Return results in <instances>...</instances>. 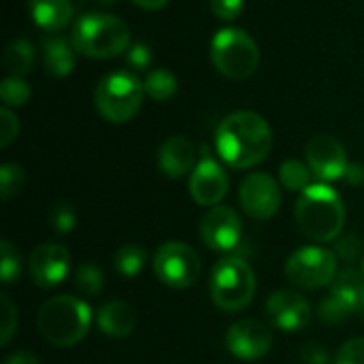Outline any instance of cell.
Here are the masks:
<instances>
[{"label":"cell","instance_id":"cell-34","mask_svg":"<svg viewBox=\"0 0 364 364\" xmlns=\"http://www.w3.org/2000/svg\"><path fill=\"white\" fill-rule=\"evenodd\" d=\"M209 9L222 21H235L243 11V0H209Z\"/></svg>","mask_w":364,"mask_h":364},{"label":"cell","instance_id":"cell-14","mask_svg":"<svg viewBox=\"0 0 364 364\" xmlns=\"http://www.w3.org/2000/svg\"><path fill=\"white\" fill-rule=\"evenodd\" d=\"M226 192H228L226 171L215 158L203 154V158L198 160V164L190 175V196L194 198V203L203 207H218L226 196Z\"/></svg>","mask_w":364,"mask_h":364},{"label":"cell","instance_id":"cell-38","mask_svg":"<svg viewBox=\"0 0 364 364\" xmlns=\"http://www.w3.org/2000/svg\"><path fill=\"white\" fill-rule=\"evenodd\" d=\"M128 62H130V66H134V68H145V66L151 62V51H149V47L143 45V43L132 45V47L128 49Z\"/></svg>","mask_w":364,"mask_h":364},{"label":"cell","instance_id":"cell-42","mask_svg":"<svg viewBox=\"0 0 364 364\" xmlns=\"http://www.w3.org/2000/svg\"><path fill=\"white\" fill-rule=\"evenodd\" d=\"M358 311H360V316L364 318V299H363V303H360V307H358Z\"/></svg>","mask_w":364,"mask_h":364},{"label":"cell","instance_id":"cell-31","mask_svg":"<svg viewBox=\"0 0 364 364\" xmlns=\"http://www.w3.org/2000/svg\"><path fill=\"white\" fill-rule=\"evenodd\" d=\"M49 222H51V226H53V230H55V232H60V235H68V232L75 228V224H77V215H75V211H73V207H70V205L60 203V205H55V207L51 209V213H49Z\"/></svg>","mask_w":364,"mask_h":364},{"label":"cell","instance_id":"cell-29","mask_svg":"<svg viewBox=\"0 0 364 364\" xmlns=\"http://www.w3.org/2000/svg\"><path fill=\"white\" fill-rule=\"evenodd\" d=\"M26 181V173L19 164L6 162L0 166V194L2 200H11L15 194H19L21 186Z\"/></svg>","mask_w":364,"mask_h":364},{"label":"cell","instance_id":"cell-9","mask_svg":"<svg viewBox=\"0 0 364 364\" xmlns=\"http://www.w3.org/2000/svg\"><path fill=\"white\" fill-rule=\"evenodd\" d=\"M154 273L164 286L183 290L198 282L200 258L190 245L181 241H168L160 245L154 256Z\"/></svg>","mask_w":364,"mask_h":364},{"label":"cell","instance_id":"cell-30","mask_svg":"<svg viewBox=\"0 0 364 364\" xmlns=\"http://www.w3.org/2000/svg\"><path fill=\"white\" fill-rule=\"evenodd\" d=\"M0 250H2V262H0V279L4 286L13 284L19 275V269H21V256L19 252L9 243V241H2L0 243Z\"/></svg>","mask_w":364,"mask_h":364},{"label":"cell","instance_id":"cell-24","mask_svg":"<svg viewBox=\"0 0 364 364\" xmlns=\"http://www.w3.org/2000/svg\"><path fill=\"white\" fill-rule=\"evenodd\" d=\"M143 85H145V96H149L151 100H158V102H164L177 94V77L164 68L151 70L147 75V79L143 81Z\"/></svg>","mask_w":364,"mask_h":364},{"label":"cell","instance_id":"cell-41","mask_svg":"<svg viewBox=\"0 0 364 364\" xmlns=\"http://www.w3.org/2000/svg\"><path fill=\"white\" fill-rule=\"evenodd\" d=\"M130 2L145 9V11H160L168 4V0H130Z\"/></svg>","mask_w":364,"mask_h":364},{"label":"cell","instance_id":"cell-1","mask_svg":"<svg viewBox=\"0 0 364 364\" xmlns=\"http://www.w3.org/2000/svg\"><path fill=\"white\" fill-rule=\"evenodd\" d=\"M273 147L269 122L254 111L230 113L215 132L218 156L232 168H250L260 164Z\"/></svg>","mask_w":364,"mask_h":364},{"label":"cell","instance_id":"cell-20","mask_svg":"<svg viewBox=\"0 0 364 364\" xmlns=\"http://www.w3.org/2000/svg\"><path fill=\"white\" fill-rule=\"evenodd\" d=\"M75 47L73 43L51 36L43 43V60H45V70L55 77H68L75 70Z\"/></svg>","mask_w":364,"mask_h":364},{"label":"cell","instance_id":"cell-12","mask_svg":"<svg viewBox=\"0 0 364 364\" xmlns=\"http://www.w3.org/2000/svg\"><path fill=\"white\" fill-rule=\"evenodd\" d=\"M226 348L239 360H260L271 352L273 335L269 326L258 320H239L226 333Z\"/></svg>","mask_w":364,"mask_h":364},{"label":"cell","instance_id":"cell-23","mask_svg":"<svg viewBox=\"0 0 364 364\" xmlns=\"http://www.w3.org/2000/svg\"><path fill=\"white\" fill-rule=\"evenodd\" d=\"M145 262H147L145 250H143L141 245H134V243L122 245V247L115 252V256H113V267H115V271H117L122 277H128V279H130V277H136V275L143 271Z\"/></svg>","mask_w":364,"mask_h":364},{"label":"cell","instance_id":"cell-16","mask_svg":"<svg viewBox=\"0 0 364 364\" xmlns=\"http://www.w3.org/2000/svg\"><path fill=\"white\" fill-rule=\"evenodd\" d=\"M200 239L213 252H230L241 241V220L235 209L218 205L200 222Z\"/></svg>","mask_w":364,"mask_h":364},{"label":"cell","instance_id":"cell-22","mask_svg":"<svg viewBox=\"0 0 364 364\" xmlns=\"http://www.w3.org/2000/svg\"><path fill=\"white\" fill-rule=\"evenodd\" d=\"M34 64V49L26 38H15L9 43L4 51V68L11 77H23L32 70Z\"/></svg>","mask_w":364,"mask_h":364},{"label":"cell","instance_id":"cell-43","mask_svg":"<svg viewBox=\"0 0 364 364\" xmlns=\"http://www.w3.org/2000/svg\"><path fill=\"white\" fill-rule=\"evenodd\" d=\"M363 275H364V260H363Z\"/></svg>","mask_w":364,"mask_h":364},{"label":"cell","instance_id":"cell-35","mask_svg":"<svg viewBox=\"0 0 364 364\" xmlns=\"http://www.w3.org/2000/svg\"><path fill=\"white\" fill-rule=\"evenodd\" d=\"M333 364H364V337L348 341Z\"/></svg>","mask_w":364,"mask_h":364},{"label":"cell","instance_id":"cell-4","mask_svg":"<svg viewBox=\"0 0 364 364\" xmlns=\"http://www.w3.org/2000/svg\"><path fill=\"white\" fill-rule=\"evenodd\" d=\"M92 309L85 301L68 294L49 299L36 318L38 333L43 339L55 348L77 346L90 331Z\"/></svg>","mask_w":364,"mask_h":364},{"label":"cell","instance_id":"cell-19","mask_svg":"<svg viewBox=\"0 0 364 364\" xmlns=\"http://www.w3.org/2000/svg\"><path fill=\"white\" fill-rule=\"evenodd\" d=\"M32 21L45 32H60L73 19L70 0H28Z\"/></svg>","mask_w":364,"mask_h":364},{"label":"cell","instance_id":"cell-8","mask_svg":"<svg viewBox=\"0 0 364 364\" xmlns=\"http://www.w3.org/2000/svg\"><path fill=\"white\" fill-rule=\"evenodd\" d=\"M286 277L290 284L305 288V290H318L326 284H333L337 277V254H333L326 247L307 245L296 250L286 260Z\"/></svg>","mask_w":364,"mask_h":364},{"label":"cell","instance_id":"cell-18","mask_svg":"<svg viewBox=\"0 0 364 364\" xmlns=\"http://www.w3.org/2000/svg\"><path fill=\"white\" fill-rule=\"evenodd\" d=\"M96 326L102 335L122 339L128 337L136 326V311L124 301H109L96 314Z\"/></svg>","mask_w":364,"mask_h":364},{"label":"cell","instance_id":"cell-13","mask_svg":"<svg viewBox=\"0 0 364 364\" xmlns=\"http://www.w3.org/2000/svg\"><path fill=\"white\" fill-rule=\"evenodd\" d=\"M267 318L282 333H301L311 322V307L305 296L292 290H277L267 299Z\"/></svg>","mask_w":364,"mask_h":364},{"label":"cell","instance_id":"cell-32","mask_svg":"<svg viewBox=\"0 0 364 364\" xmlns=\"http://www.w3.org/2000/svg\"><path fill=\"white\" fill-rule=\"evenodd\" d=\"M0 303H2V328H0V343L2 346H9L11 337L15 335V328H17V311H15V305L11 303V299L6 294L0 296Z\"/></svg>","mask_w":364,"mask_h":364},{"label":"cell","instance_id":"cell-21","mask_svg":"<svg viewBox=\"0 0 364 364\" xmlns=\"http://www.w3.org/2000/svg\"><path fill=\"white\" fill-rule=\"evenodd\" d=\"M331 292H333L335 296H339V299L356 314L364 299L363 271L358 273V271H354V269H343L341 273H337Z\"/></svg>","mask_w":364,"mask_h":364},{"label":"cell","instance_id":"cell-26","mask_svg":"<svg viewBox=\"0 0 364 364\" xmlns=\"http://www.w3.org/2000/svg\"><path fill=\"white\" fill-rule=\"evenodd\" d=\"M30 85L23 81V77H6L0 83V98L4 102V107L13 109V107H23L30 100Z\"/></svg>","mask_w":364,"mask_h":364},{"label":"cell","instance_id":"cell-25","mask_svg":"<svg viewBox=\"0 0 364 364\" xmlns=\"http://www.w3.org/2000/svg\"><path fill=\"white\" fill-rule=\"evenodd\" d=\"M311 168L301 160H286L279 166V181L290 192H305L311 186Z\"/></svg>","mask_w":364,"mask_h":364},{"label":"cell","instance_id":"cell-15","mask_svg":"<svg viewBox=\"0 0 364 364\" xmlns=\"http://www.w3.org/2000/svg\"><path fill=\"white\" fill-rule=\"evenodd\" d=\"M70 269V254L60 243L38 245L28 260V273L38 288H55L62 284Z\"/></svg>","mask_w":364,"mask_h":364},{"label":"cell","instance_id":"cell-39","mask_svg":"<svg viewBox=\"0 0 364 364\" xmlns=\"http://www.w3.org/2000/svg\"><path fill=\"white\" fill-rule=\"evenodd\" d=\"M343 179L350 183V186H363L364 183V166L363 164H350Z\"/></svg>","mask_w":364,"mask_h":364},{"label":"cell","instance_id":"cell-3","mask_svg":"<svg viewBox=\"0 0 364 364\" xmlns=\"http://www.w3.org/2000/svg\"><path fill=\"white\" fill-rule=\"evenodd\" d=\"M70 43L81 55L111 60L130 49V28L111 13H85L73 23Z\"/></svg>","mask_w":364,"mask_h":364},{"label":"cell","instance_id":"cell-27","mask_svg":"<svg viewBox=\"0 0 364 364\" xmlns=\"http://www.w3.org/2000/svg\"><path fill=\"white\" fill-rule=\"evenodd\" d=\"M75 286L83 296H96L105 288V275L96 264L83 262L75 273Z\"/></svg>","mask_w":364,"mask_h":364},{"label":"cell","instance_id":"cell-11","mask_svg":"<svg viewBox=\"0 0 364 364\" xmlns=\"http://www.w3.org/2000/svg\"><path fill=\"white\" fill-rule=\"evenodd\" d=\"M305 158L311 173L322 181L343 179L350 166L343 143L331 134H316L314 139H309L305 147Z\"/></svg>","mask_w":364,"mask_h":364},{"label":"cell","instance_id":"cell-33","mask_svg":"<svg viewBox=\"0 0 364 364\" xmlns=\"http://www.w3.org/2000/svg\"><path fill=\"white\" fill-rule=\"evenodd\" d=\"M17 132H19V122L15 113L9 107H2L0 109V147L6 149L17 139Z\"/></svg>","mask_w":364,"mask_h":364},{"label":"cell","instance_id":"cell-28","mask_svg":"<svg viewBox=\"0 0 364 364\" xmlns=\"http://www.w3.org/2000/svg\"><path fill=\"white\" fill-rule=\"evenodd\" d=\"M352 314H354V311H352L339 296H335L333 292H331L326 299H322V301L318 303V318H320V322L331 324V326L346 322Z\"/></svg>","mask_w":364,"mask_h":364},{"label":"cell","instance_id":"cell-37","mask_svg":"<svg viewBox=\"0 0 364 364\" xmlns=\"http://www.w3.org/2000/svg\"><path fill=\"white\" fill-rule=\"evenodd\" d=\"M301 360L305 364H331V354L320 343H307L301 350Z\"/></svg>","mask_w":364,"mask_h":364},{"label":"cell","instance_id":"cell-40","mask_svg":"<svg viewBox=\"0 0 364 364\" xmlns=\"http://www.w3.org/2000/svg\"><path fill=\"white\" fill-rule=\"evenodd\" d=\"M2 364H41V360L30 352H15L9 358H4Z\"/></svg>","mask_w":364,"mask_h":364},{"label":"cell","instance_id":"cell-5","mask_svg":"<svg viewBox=\"0 0 364 364\" xmlns=\"http://www.w3.org/2000/svg\"><path fill=\"white\" fill-rule=\"evenodd\" d=\"M211 62L226 79L243 81L258 70L260 49L245 30L224 28L211 41Z\"/></svg>","mask_w":364,"mask_h":364},{"label":"cell","instance_id":"cell-7","mask_svg":"<svg viewBox=\"0 0 364 364\" xmlns=\"http://www.w3.org/2000/svg\"><path fill=\"white\" fill-rule=\"evenodd\" d=\"M209 290L218 309L226 314L241 311L256 294L254 269L241 258H224L213 267Z\"/></svg>","mask_w":364,"mask_h":364},{"label":"cell","instance_id":"cell-36","mask_svg":"<svg viewBox=\"0 0 364 364\" xmlns=\"http://www.w3.org/2000/svg\"><path fill=\"white\" fill-rule=\"evenodd\" d=\"M360 252H363V245H360V239L356 235H346L337 241V254L346 260V262H354L360 258Z\"/></svg>","mask_w":364,"mask_h":364},{"label":"cell","instance_id":"cell-6","mask_svg":"<svg viewBox=\"0 0 364 364\" xmlns=\"http://www.w3.org/2000/svg\"><path fill=\"white\" fill-rule=\"evenodd\" d=\"M145 98V85L136 79L130 70H117L100 79L94 102L96 111L102 119L111 124H126L130 122L143 105Z\"/></svg>","mask_w":364,"mask_h":364},{"label":"cell","instance_id":"cell-10","mask_svg":"<svg viewBox=\"0 0 364 364\" xmlns=\"http://www.w3.org/2000/svg\"><path fill=\"white\" fill-rule=\"evenodd\" d=\"M239 203L250 218L269 220L282 207L279 183L267 173H252L239 186Z\"/></svg>","mask_w":364,"mask_h":364},{"label":"cell","instance_id":"cell-17","mask_svg":"<svg viewBox=\"0 0 364 364\" xmlns=\"http://www.w3.org/2000/svg\"><path fill=\"white\" fill-rule=\"evenodd\" d=\"M194 162H196L194 145L190 139H186L181 134L166 139L158 151V166L171 179H179V177L192 173L196 166Z\"/></svg>","mask_w":364,"mask_h":364},{"label":"cell","instance_id":"cell-2","mask_svg":"<svg viewBox=\"0 0 364 364\" xmlns=\"http://www.w3.org/2000/svg\"><path fill=\"white\" fill-rule=\"evenodd\" d=\"M296 224L311 241H337L346 224V205L326 183H311L296 203Z\"/></svg>","mask_w":364,"mask_h":364}]
</instances>
